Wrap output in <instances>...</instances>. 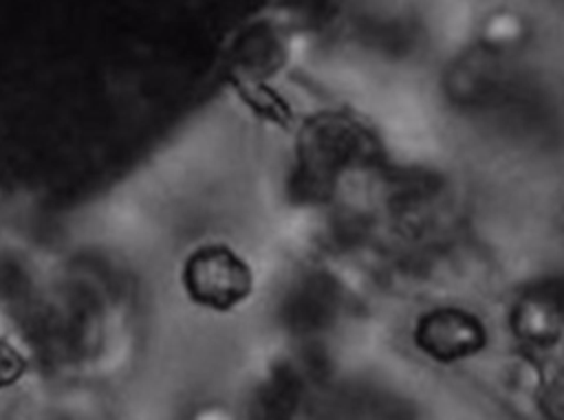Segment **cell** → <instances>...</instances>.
<instances>
[{"label": "cell", "instance_id": "obj_1", "mask_svg": "<svg viewBox=\"0 0 564 420\" xmlns=\"http://www.w3.org/2000/svg\"><path fill=\"white\" fill-rule=\"evenodd\" d=\"M183 284L196 303L227 310L249 295L251 275L245 262L229 248L205 246L187 259Z\"/></svg>", "mask_w": 564, "mask_h": 420}]
</instances>
